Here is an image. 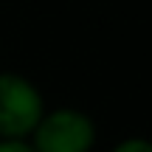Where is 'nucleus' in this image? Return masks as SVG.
<instances>
[{"mask_svg": "<svg viewBox=\"0 0 152 152\" xmlns=\"http://www.w3.org/2000/svg\"><path fill=\"white\" fill-rule=\"evenodd\" d=\"M110 152H152V147H149L147 138H141V135H130V138H121V141L115 144Z\"/></svg>", "mask_w": 152, "mask_h": 152, "instance_id": "nucleus-3", "label": "nucleus"}, {"mask_svg": "<svg viewBox=\"0 0 152 152\" xmlns=\"http://www.w3.org/2000/svg\"><path fill=\"white\" fill-rule=\"evenodd\" d=\"M0 152H34L28 141H0Z\"/></svg>", "mask_w": 152, "mask_h": 152, "instance_id": "nucleus-4", "label": "nucleus"}, {"mask_svg": "<svg viewBox=\"0 0 152 152\" xmlns=\"http://www.w3.org/2000/svg\"><path fill=\"white\" fill-rule=\"evenodd\" d=\"M45 110L42 90L28 76L0 71V141H28Z\"/></svg>", "mask_w": 152, "mask_h": 152, "instance_id": "nucleus-1", "label": "nucleus"}, {"mask_svg": "<svg viewBox=\"0 0 152 152\" xmlns=\"http://www.w3.org/2000/svg\"><path fill=\"white\" fill-rule=\"evenodd\" d=\"M96 124L79 107H54L45 110L28 144L34 152H93Z\"/></svg>", "mask_w": 152, "mask_h": 152, "instance_id": "nucleus-2", "label": "nucleus"}]
</instances>
